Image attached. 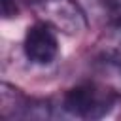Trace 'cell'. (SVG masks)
<instances>
[{
	"instance_id": "1",
	"label": "cell",
	"mask_w": 121,
	"mask_h": 121,
	"mask_svg": "<svg viewBox=\"0 0 121 121\" xmlns=\"http://www.w3.org/2000/svg\"><path fill=\"white\" fill-rule=\"evenodd\" d=\"M119 95L110 87L98 83H79L62 95L60 106L68 115L79 119H102L119 106Z\"/></svg>"
},
{
	"instance_id": "2",
	"label": "cell",
	"mask_w": 121,
	"mask_h": 121,
	"mask_svg": "<svg viewBox=\"0 0 121 121\" xmlns=\"http://www.w3.org/2000/svg\"><path fill=\"white\" fill-rule=\"evenodd\" d=\"M30 9L38 21L47 23L60 34L78 36L87 28V15L76 0H32Z\"/></svg>"
},
{
	"instance_id": "3",
	"label": "cell",
	"mask_w": 121,
	"mask_h": 121,
	"mask_svg": "<svg viewBox=\"0 0 121 121\" xmlns=\"http://www.w3.org/2000/svg\"><path fill=\"white\" fill-rule=\"evenodd\" d=\"M23 49L30 62L40 64V66L51 64L59 55L57 30L43 21H36L25 32Z\"/></svg>"
},
{
	"instance_id": "4",
	"label": "cell",
	"mask_w": 121,
	"mask_h": 121,
	"mask_svg": "<svg viewBox=\"0 0 121 121\" xmlns=\"http://www.w3.org/2000/svg\"><path fill=\"white\" fill-rule=\"evenodd\" d=\"M95 51L102 60L121 66V21H112L100 30Z\"/></svg>"
},
{
	"instance_id": "5",
	"label": "cell",
	"mask_w": 121,
	"mask_h": 121,
	"mask_svg": "<svg viewBox=\"0 0 121 121\" xmlns=\"http://www.w3.org/2000/svg\"><path fill=\"white\" fill-rule=\"evenodd\" d=\"M2 13L4 17H11L17 13V8L13 6V0H2Z\"/></svg>"
}]
</instances>
